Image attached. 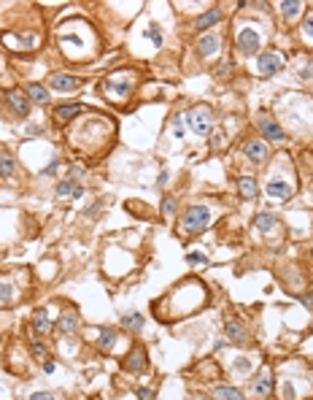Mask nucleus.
Here are the masks:
<instances>
[{
    "label": "nucleus",
    "mask_w": 313,
    "mask_h": 400,
    "mask_svg": "<svg viewBox=\"0 0 313 400\" xmlns=\"http://www.w3.org/2000/svg\"><path fill=\"white\" fill-rule=\"evenodd\" d=\"M49 87L60 90V92H70V90L81 87V79H79V76H70V73H52L49 76Z\"/></svg>",
    "instance_id": "f8f14e48"
},
{
    "label": "nucleus",
    "mask_w": 313,
    "mask_h": 400,
    "mask_svg": "<svg viewBox=\"0 0 313 400\" xmlns=\"http://www.w3.org/2000/svg\"><path fill=\"white\" fill-rule=\"evenodd\" d=\"M222 46H224L222 35L208 33V35H203L200 41H197V52H200V57H216V54L222 52Z\"/></svg>",
    "instance_id": "9b49d317"
},
{
    "label": "nucleus",
    "mask_w": 313,
    "mask_h": 400,
    "mask_svg": "<svg viewBox=\"0 0 313 400\" xmlns=\"http://www.w3.org/2000/svg\"><path fill=\"white\" fill-rule=\"evenodd\" d=\"M276 225H278V219H276L273 211H264V214H259L257 219H254V227H257V230H270V227H276Z\"/></svg>",
    "instance_id": "4be33fe9"
},
{
    "label": "nucleus",
    "mask_w": 313,
    "mask_h": 400,
    "mask_svg": "<svg viewBox=\"0 0 313 400\" xmlns=\"http://www.w3.org/2000/svg\"><path fill=\"white\" fill-rule=\"evenodd\" d=\"M146 35H149V38H151V41H154L157 46H159V43H162V35H159V30H149Z\"/></svg>",
    "instance_id": "e433bc0d"
},
{
    "label": "nucleus",
    "mask_w": 313,
    "mask_h": 400,
    "mask_svg": "<svg viewBox=\"0 0 313 400\" xmlns=\"http://www.w3.org/2000/svg\"><path fill=\"white\" fill-rule=\"evenodd\" d=\"M243 154L249 157V163H254V165H262L264 160H268V144H264L262 138H251V141H246V146H243Z\"/></svg>",
    "instance_id": "1a4fd4ad"
},
{
    "label": "nucleus",
    "mask_w": 313,
    "mask_h": 400,
    "mask_svg": "<svg viewBox=\"0 0 313 400\" xmlns=\"http://www.w3.org/2000/svg\"><path fill=\"white\" fill-rule=\"evenodd\" d=\"M27 98L35 100V103H49V92H46V87H41V84H27Z\"/></svg>",
    "instance_id": "412c9836"
},
{
    "label": "nucleus",
    "mask_w": 313,
    "mask_h": 400,
    "mask_svg": "<svg viewBox=\"0 0 313 400\" xmlns=\"http://www.w3.org/2000/svg\"><path fill=\"white\" fill-rule=\"evenodd\" d=\"M30 349H33V354H35L38 360H43V363H46V349H43V344H41V341H38V338H33Z\"/></svg>",
    "instance_id": "7c9ffc66"
},
{
    "label": "nucleus",
    "mask_w": 313,
    "mask_h": 400,
    "mask_svg": "<svg viewBox=\"0 0 313 400\" xmlns=\"http://www.w3.org/2000/svg\"><path fill=\"white\" fill-rule=\"evenodd\" d=\"M170 130H173V136H176L178 141L184 138V117H181V114H176V117L170 119Z\"/></svg>",
    "instance_id": "cd10ccee"
},
{
    "label": "nucleus",
    "mask_w": 313,
    "mask_h": 400,
    "mask_svg": "<svg viewBox=\"0 0 313 400\" xmlns=\"http://www.w3.org/2000/svg\"><path fill=\"white\" fill-rule=\"evenodd\" d=\"M222 16H224L222 8H208L205 14H200V16L195 19V30H197V33H205L208 27H213L216 22H222Z\"/></svg>",
    "instance_id": "4468645a"
},
{
    "label": "nucleus",
    "mask_w": 313,
    "mask_h": 400,
    "mask_svg": "<svg viewBox=\"0 0 313 400\" xmlns=\"http://www.w3.org/2000/svg\"><path fill=\"white\" fill-rule=\"evenodd\" d=\"M138 81V73H130V71H119V73H111L106 76V81H103V92H106L108 100H125L130 98L132 87H135Z\"/></svg>",
    "instance_id": "f257e3e1"
},
{
    "label": "nucleus",
    "mask_w": 313,
    "mask_h": 400,
    "mask_svg": "<svg viewBox=\"0 0 313 400\" xmlns=\"http://www.w3.org/2000/svg\"><path fill=\"white\" fill-rule=\"evenodd\" d=\"M76 327H79V317H76L73 311L60 314V322H57V332H60V336H68V332H73Z\"/></svg>",
    "instance_id": "6ab92c4d"
},
{
    "label": "nucleus",
    "mask_w": 313,
    "mask_h": 400,
    "mask_svg": "<svg viewBox=\"0 0 313 400\" xmlns=\"http://www.w3.org/2000/svg\"><path fill=\"white\" fill-rule=\"evenodd\" d=\"M186 262H189V265H197V262L205 265V262H208V257H205V254H189V257H186Z\"/></svg>",
    "instance_id": "2f4dec72"
},
{
    "label": "nucleus",
    "mask_w": 313,
    "mask_h": 400,
    "mask_svg": "<svg viewBox=\"0 0 313 400\" xmlns=\"http://www.w3.org/2000/svg\"><path fill=\"white\" fill-rule=\"evenodd\" d=\"M138 397H140V400H154V392H151V389H146V387H140V389H138Z\"/></svg>",
    "instance_id": "72a5a7b5"
},
{
    "label": "nucleus",
    "mask_w": 313,
    "mask_h": 400,
    "mask_svg": "<svg viewBox=\"0 0 313 400\" xmlns=\"http://www.w3.org/2000/svg\"><path fill=\"white\" fill-rule=\"evenodd\" d=\"M264 192H268L270 197H281V200H286V197H292L295 187L286 184V182H281V179H273V182L264 184Z\"/></svg>",
    "instance_id": "2eb2a0df"
},
{
    "label": "nucleus",
    "mask_w": 313,
    "mask_h": 400,
    "mask_svg": "<svg viewBox=\"0 0 313 400\" xmlns=\"http://www.w3.org/2000/svg\"><path fill=\"white\" fill-rule=\"evenodd\" d=\"M81 111H84V106H79V103H76V106H60V108H54V119L57 122H70L73 117H79Z\"/></svg>",
    "instance_id": "aec40b11"
},
{
    "label": "nucleus",
    "mask_w": 313,
    "mask_h": 400,
    "mask_svg": "<svg viewBox=\"0 0 313 400\" xmlns=\"http://www.w3.org/2000/svg\"><path fill=\"white\" fill-rule=\"evenodd\" d=\"M257 127H259L262 136H264V141H286L283 127L270 117V114H259V117H257Z\"/></svg>",
    "instance_id": "423d86ee"
},
{
    "label": "nucleus",
    "mask_w": 313,
    "mask_h": 400,
    "mask_svg": "<svg viewBox=\"0 0 313 400\" xmlns=\"http://www.w3.org/2000/svg\"><path fill=\"white\" fill-rule=\"evenodd\" d=\"M230 71H232V65H230V62H224V65H219V68H216V73L224 76V79H227V73H230Z\"/></svg>",
    "instance_id": "c9c22d12"
},
{
    "label": "nucleus",
    "mask_w": 313,
    "mask_h": 400,
    "mask_svg": "<svg viewBox=\"0 0 313 400\" xmlns=\"http://www.w3.org/2000/svg\"><path fill=\"white\" fill-rule=\"evenodd\" d=\"M208 225H211V208H208L205 203H195L184 211L181 227H178V230H181L184 235H200Z\"/></svg>",
    "instance_id": "f03ea898"
},
{
    "label": "nucleus",
    "mask_w": 313,
    "mask_h": 400,
    "mask_svg": "<svg viewBox=\"0 0 313 400\" xmlns=\"http://www.w3.org/2000/svg\"><path fill=\"white\" fill-rule=\"evenodd\" d=\"M300 303H302V306H313V298H310V295H300Z\"/></svg>",
    "instance_id": "58836bf2"
},
{
    "label": "nucleus",
    "mask_w": 313,
    "mask_h": 400,
    "mask_svg": "<svg viewBox=\"0 0 313 400\" xmlns=\"http://www.w3.org/2000/svg\"><path fill=\"white\" fill-rule=\"evenodd\" d=\"M213 397L216 400H243L240 389H235V387H216L213 389Z\"/></svg>",
    "instance_id": "5701e85b"
},
{
    "label": "nucleus",
    "mask_w": 313,
    "mask_h": 400,
    "mask_svg": "<svg viewBox=\"0 0 313 400\" xmlns=\"http://www.w3.org/2000/svg\"><path fill=\"white\" fill-rule=\"evenodd\" d=\"M302 35H305V41L313 43V11H308V16L302 19Z\"/></svg>",
    "instance_id": "c85d7f7f"
},
{
    "label": "nucleus",
    "mask_w": 313,
    "mask_h": 400,
    "mask_svg": "<svg viewBox=\"0 0 313 400\" xmlns=\"http://www.w3.org/2000/svg\"><path fill=\"white\" fill-rule=\"evenodd\" d=\"M73 192H76V184L73 182H60V184H57V195H60V197L73 195Z\"/></svg>",
    "instance_id": "c756f323"
},
{
    "label": "nucleus",
    "mask_w": 313,
    "mask_h": 400,
    "mask_svg": "<svg viewBox=\"0 0 313 400\" xmlns=\"http://www.w3.org/2000/svg\"><path fill=\"white\" fill-rule=\"evenodd\" d=\"M186 122L197 136H208V132H211V108L208 106H195L186 114Z\"/></svg>",
    "instance_id": "20e7f679"
},
{
    "label": "nucleus",
    "mask_w": 313,
    "mask_h": 400,
    "mask_svg": "<svg viewBox=\"0 0 313 400\" xmlns=\"http://www.w3.org/2000/svg\"><path fill=\"white\" fill-rule=\"evenodd\" d=\"M27 400H54V395H49V392H35V395H30Z\"/></svg>",
    "instance_id": "f704fd0d"
},
{
    "label": "nucleus",
    "mask_w": 313,
    "mask_h": 400,
    "mask_svg": "<svg viewBox=\"0 0 313 400\" xmlns=\"http://www.w3.org/2000/svg\"><path fill=\"white\" fill-rule=\"evenodd\" d=\"M302 8H305V3H300V0H289V3H281V14H283V19H295Z\"/></svg>",
    "instance_id": "b1692460"
},
{
    "label": "nucleus",
    "mask_w": 313,
    "mask_h": 400,
    "mask_svg": "<svg viewBox=\"0 0 313 400\" xmlns=\"http://www.w3.org/2000/svg\"><path fill=\"white\" fill-rule=\"evenodd\" d=\"M235 46H238V52L243 57H251L259 52V33L254 30V27H240L238 33H235Z\"/></svg>",
    "instance_id": "7ed1b4c3"
},
{
    "label": "nucleus",
    "mask_w": 313,
    "mask_h": 400,
    "mask_svg": "<svg viewBox=\"0 0 313 400\" xmlns=\"http://www.w3.org/2000/svg\"><path fill=\"white\" fill-rule=\"evenodd\" d=\"M11 287H8V284H0V303H11Z\"/></svg>",
    "instance_id": "473e14b6"
},
{
    "label": "nucleus",
    "mask_w": 313,
    "mask_h": 400,
    "mask_svg": "<svg viewBox=\"0 0 313 400\" xmlns=\"http://www.w3.org/2000/svg\"><path fill=\"white\" fill-rule=\"evenodd\" d=\"M6 103L19 117H27V114H30V98H27L25 90H6Z\"/></svg>",
    "instance_id": "9d476101"
},
{
    "label": "nucleus",
    "mask_w": 313,
    "mask_h": 400,
    "mask_svg": "<svg viewBox=\"0 0 313 400\" xmlns=\"http://www.w3.org/2000/svg\"><path fill=\"white\" fill-rule=\"evenodd\" d=\"M54 325H52V317H49V311L46 308H38L33 314V330H35V336H46Z\"/></svg>",
    "instance_id": "dca6fc26"
},
{
    "label": "nucleus",
    "mask_w": 313,
    "mask_h": 400,
    "mask_svg": "<svg viewBox=\"0 0 313 400\" xmlns=\"http://www.w3.org/2000/svg\"><path fill=\"white\" fill-rule=\"evenodd\" d=\"M310 254H313V252H310Z\"/></svg>",
    "instance_id": "a19ab883"
},
{
    "label": "nucleus",
    "mask_w": 313,
    "mask_h": 400,
    "mask_svg": "<svg viewBox=\"0 0 313 400\" xmlns=\"http://www.w3.org/2000/svg\"><path fill=\"white\" fill-rule=\"evenodd\" d=\"M238 192H240L243 200H254L259 195V187H257V182H254L251 176H240L238 179Z\"/></svg>",
    "instance_id": "f3484780"
},
{
    "label": "nucleus",
    "mask_w": 313,
    "mask_h": 400,
    "mask_svg": "<svg viewBox=\"0 0 313 400\" xmlns=\"http://www.w3.org/2000/svg\"><path fill=\"white\" fill-rule=\"evenodd\" d=\"M224 332H227V338H230L232 344H243V341H246V327L240 325V322H235V319L224 322Z\"/></svg>",
    "instance_id": "a211bd4d"
},
{
    "label": "nucleus",
    "mask_w": 313,
    "mask_h": 400,
    "mask_svg": "<svg viewBox=\"0 0 313 400\" xmlns=\"http://www.w3.org/2000/svg\"><path fill=\"white\" fill-rule=\"evenodd\" d=\"M281 65H283V60H281L278 52H262L259 60H257V71L262 76H276L281 71Z\"/></svg>",
    "instance_id": "6e6552de"
},
{
    "label": "nucleus",
    "mask_w": 313,
    "mask_h": 400,
    "mask_svg": "<svg viewBox=\"0 0 313 400\" xmlns=\"http://www.w3.org/2000/svg\"><path fill=\"white\" fill-rule=\"evenodd\" d=\"M14 170H16V165H14V157L11 154H6L3 149H0V176H14Z\"/></svg>",
    "instance_id": "393cba45"
},
{
    "label": "nucleus",
    "mask_w": 313,
    "mask_h": 400,
    "mask_svg": "<svg viewBox=\"0 0 313 400\" xmlns=\"http://www.w3.org/2000/svg\"><path fill=\"white\" fill-rule=\"evenodd\" d=\"M270 392H273V370L268 365H262L259 373L251 382V395L257 400H264V397H270Z\"/></svg>",
    "instance_id": "39448f33"
},
{
    "label": "nucleus",
    "mask_w": 313,
    "mask_h": 400,
    "mask_svg": "<svg viewBox=\"0 0 313 400\" xmlns=\"http://www.w3.org/2000/svg\"><path fill=\"white\" fill-rule=\"evenodd\" d=\"M122 325H125L127 330H143L146 319L140 317V314H125V317H122Z\"/></svg>",
    "instance_id": "a878e982"
},
{
    "label": "nucleus",
    "mask_w": 313,
    "mask_h": 400,
    "mask_svg": "<svg viewBox=\"0 0 313 400\" xmlns=\"http://www.w3.org/2000/svg\"><path fill=\"white\" fill-rule=\"evenodd\" d=\"M222 138H224L222 132H213V138H211V146H213V149H219V146H222Z\"/></svg>",
    "instance_id": "4c0bfd02"
},
{
    "label": "nucleus",
    "mask_w": 313,
    "mask_h": 400,
    "mask_svg": "<svg viewBox=\"0 0 313 400\" xmlns=\"http://www.w3.org/2000/svg\"><path fill=\"white\" fill-rule=\"evenodd\" d=\"M122 368L127 370V373H143L149 368V360H146V349L143 346H132L127 351V357L122 360Z\"/></svg>",
    "instance_id": "0eeeda50"
},
{
    "label": "nucleus",
    "mask_w": 313,
    "mask_h": 400,
    "mask_svg": "<svg viewBox=\"0 0 313 400\" xmlns=\"http://www.w3.org/2000/svg\"><path fill=\"white\" fill-rule=\"evenodd\" d=\"M176 208H178V200H176V195H165V197H162V206H159V211H162V216H173V214H176Z\"/></svg>",
    "instance_id": "bb28decb"
},
{
    "label": "nucleus",
    "mask_w": 313,
    "mask_h": 400,
    "mask_svg": "<svg viewBox=\"0 0 313 400\" xmlns=\"http://www.w3.org/2000/svg\"><path fill=\"white\" fill-rule=\"evenodd\" d=\"M98 336H94V344H98L100 351H113L119 344V332L116 330H111V327H100V330H94Z\"/></svg>",
    "instance_id": "ddd939ff"
},
{
    "label": "nucleus",
    "mask_w": 313,
    "mask_h": 400,
    "mask_svg": "<svg viewBox=\"0 0 313 400\" xmlns=\"http://www.w3.org/2000/svg\"><path fill=\"white\" fill-rule=\"evenodd\" d=\"M54 363H52V360H46V363H43V370H46V373H54Z\"/></svg>",
    "instance_id": "ea45409f"
}]
</instances>
